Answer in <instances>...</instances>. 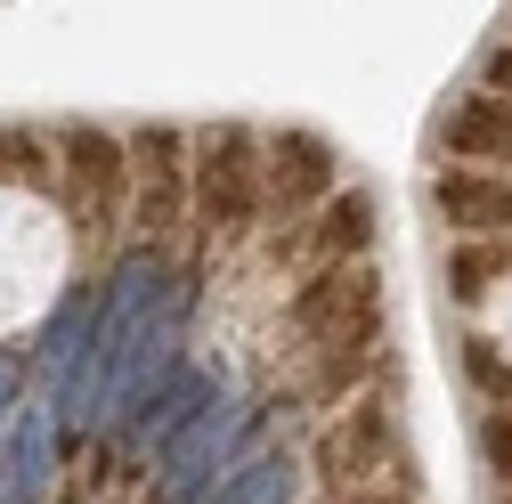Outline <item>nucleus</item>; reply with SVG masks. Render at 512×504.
Returning a JSON list of instances; mask_svg holds the SVG:
<instances>
[{"label": "nucleus", "instance_id": "nucleus-2", "mask_svg": "<svg viewBox=\"0 0 512 504\" xmlns=\"http://www.w3.org/2000/svg\"><path fill=\"white\" fill-rule=\"evenodd\" d=\"M317 464H326V488H334V496H374V472H399V423H391V407H382V399H358V407L326 431Z\"/></svg>", "mask_w": 512, "mask_h": 504}, {"label": "nucleus", "instance_id": "nucleus-7", "mask_svg": "<svg viewBox=\"0 0 512 504\" xmlns=\"http://www.w3.org/2000/svg\"><path fill=\"white\" fill-rule=\"evenodd\" d=\"M139 147H147V155H139V171H147V179H139V212H147V228H171V220L187 212V196H179V171H187V163H179V131H147Z\"/></svg>", "mask_w": 512, "mask_h": 504}, {"label": "nucleus", "instance_id": "nucleus-6", "mask_svg": "<svg viewBox=\"0 0 512 504\" xmlns=\"http://www.w3.org/2000/svg\"><path fill=\"white\" fill-rule=\"evenodd\" d=\"M374 236V204L366 196H342L326 220H317L309 236H301V261H309V277H326V269H350V252Z\"/></svg>", "mask_w": 512, "mask_h": 504}, {"label": "nucleus", "instance_id": "nucleus-8", "mask_svg": "<svg viewBox=\"0 0 512 504\" xmlns=\"http://www.w3.org/2000/svg\"><path fill=\"white\" fill-rule=\"evenodd\" d=\"M504 269H512V236H488V244H456V252H447V285H456L464 301L488 293Z\"/></svg>", "mask_w": 512, "mask_h": 504}, {"label": "nucleus", "instance_id": "nucleus-1", "mask_svg": "<svg viewBox=\"0 0 512 504\" xmlns=\"http://www.w3.org/2000/svg\"><path fill=\"white\" fill-rule=\"evenodd\" d=\"M252 212H261V147L244 131H212L196 155V220L204 236H236Z\"/></svg>", "mask_w": 512, "mask_h": 504}, {"label": "nucleus", "instance_id": "nucleus-9", "mask_svg": "<svg viewBox=\"0 0 512 504\" xmlns=\"http://www.w3.org/2000/svg\"><path fill=\"white\" fill-rule=\"evenodd\" d=\"M0 163H9V171H25V179H49L41 131H0Z\"/></svg>", "mask_w": 512, "mask_h": 504}, {"label": "nucleus", "instance_id": "nucleus-3", "mask_svg": "<svg viewBox=\"0 0 512 504\" xmlns=\"http://www.w3.org/2000/svg\"><path fill=\"white\" fill-rule=\"evenodd\" d=\"M66 171H74V220L90 228V236H106L114 228V212H122V147L106 139V131H74L66 139Z\"/></svg>", "mask_w": 512, "mask_h": 504}, {"label": "nucleus", "instance_id": "nucleus-4", "mask_svg": "<svg viewBox=\"0 0 512 504\" xmlns=\"http://www.w3.org/2000/svg\"><path fill=\"white\" fill-rule=\"evenodd\" d=\"M269 179H277V212H285V228H301L309 212V196L334 179V155H326V139H277V163H269Z\"/></svg>", "mask_w": 512, "mask_h": 504}, {"label": "nucleus", "instance_id": "nucleus-5", "mask_svg": "<svg viewBox=\"0 0 512 504\" xmlns=\"http://www.w3.org/2000/svg\"><path fill=\"white\" fill-rule=\"evenodd\" d=\"M439 212L456 228H480V236H512V187L504 179H472V171H447L439 179Z\"/></svg>", "mask_w": 512, "mask_h": 504}]
</instances>
